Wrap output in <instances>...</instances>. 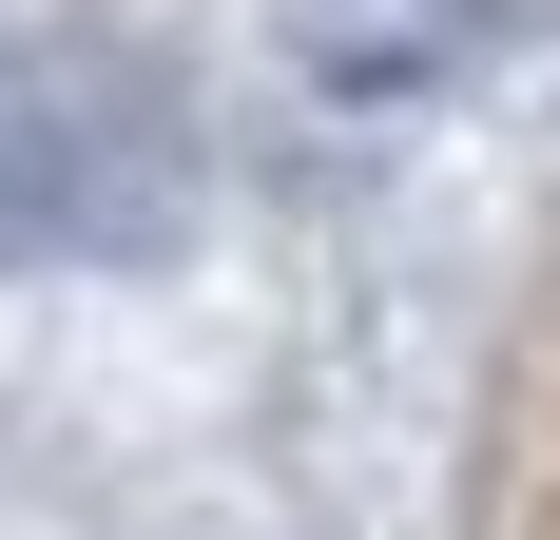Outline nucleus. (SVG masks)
<instances>
[{
  "instance_id": "1",
  "label": "nucleus",
  "mask_w": 560,
  "mask_h": 540,
  "mask_svg": "<svg viewBox=\"0 0 560 540\" xmlns=\"http://www.w3.org/2000/svg\"><path fill=\"white\" fill-rule=\"evenodd\" d=\"M174 213V136L78 58H0V232L20 251H97Z\"/></svg>"
}]
</instances>
